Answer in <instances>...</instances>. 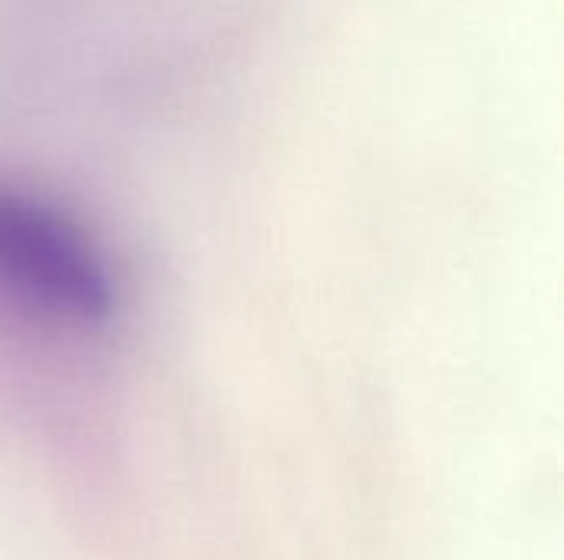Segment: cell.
I'll return each instance as SVG.
<instances>
[{"label": "cell", "instance_id": "6da1fadb", "mask_svg": "<svg viewBox=\"0 0 564 560\" xmlns=\"http://www.w3.org/2000/svg\"><path fill=\"white\" fill-rule=\"evenodd\" d=\"M0 314L56 337H96L119 314V284L93 234L10 185H0Z\"/></svg>", "mask_w": 564, "mask_h": 560}]
</instances>
